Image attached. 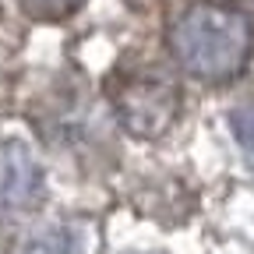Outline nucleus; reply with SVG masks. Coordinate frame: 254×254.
Masks as SVG:
<instances>
[{"label":"nucleus","instance_id":"nucleus-2","mask_svg":"<svg viewBox=\"0 0 254 254\" xmlns=\"http://www.w3.org/2000/svg\"><path fill=\"white\" fill-rule=\"evenodd\" d=\"M21 4L28 11H36V14H64V11L78 7L81 0H21Z\"/></svg>","mask_w":254,"mask_h":254},{"label":"nucleus","instance_id":"nucleus-1","mask_svg":"<svg viewBox=\"0 0 254 254\" xmlns=\"http://www.w3.org/2000/svg\"><path fill=\"white\" fill-rule=\"evenodd\" d=\"M177 53L194 71H226L237 67L247 53V25L244 18L219 11V7H194L180 18L173 32Z\"/></svg>","mask_w":254,"mask_h":254}]
</instances>
